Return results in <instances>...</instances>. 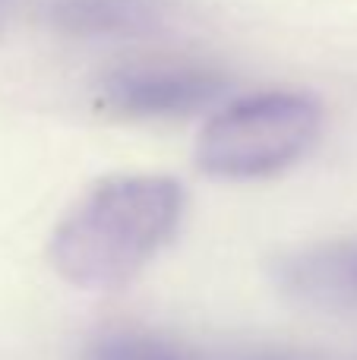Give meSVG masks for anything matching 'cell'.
I'll use <instances>...</instances> for the list:
<instances>
[{"label":"cell","mask_w":357,"mask_h":360,"mask_svg":"<svg viewBox=\"0 0 357 360\" xmlns=\"http://www.w3.org/2000/svg\"><path fill=\"white\" fill-rule=\"evenodd\" d=\"M10 6H13V0H0V22L6 19V13H10Z\"/></svg>","instance_id":"7"},{"label":"cell","mask_w":357,"mask_h":360,"mask_svg":"<svg viewBox=\"0 0 357 360\" xmlns=\"http://www.w3.org/2000/svg\"><path fill=\"white\" fill-rule=\"evenodd\" d=\"M171 0H48L44 19L73 41H126L155 32Z\"/></svg>","instance_id":"5"},{"label":"cell","mask_w":357,"mask_h":360,"mask_svg":"<svg viewBox=\"0 0 357 360\" xmlns=\"http://www.w3.org/2000/svg\"><path fill=\"white\" fill-rule=\"evenodd\" d=\"M183 186L164 174L95 184L54 228L51 262L76 288L111 291L136 278L177 234Z\"/></svg>","instance_id":"1"},{"label":"cell","mask_w":357,"mask_h":360,"mask_svg":"<svg viewBox=\"0 0 357 360\" xmlns=\"http://www.w3.org/2000/svg\"><path fill=\"white\" fill-rule=\"evenodd\" d=\"M231 79L202 57L155 54L108 70L98 82V108L117 120H187L221 101Z\"/></svg>","instance_id":"3"},{"label":"cell","mask_w":357,"mask_h":360,"mask_svg":"<svg viewBox=\"0 0 357 360\" xmlns=\"http://www.w3.org/2000/svg\"><path fill=\"white\" fill-rule=\"evenodd\" d=\"M86 360H206L174 338L155 335L143 329H114L101 332L89 345Z\"/></svg>","instance_id":"6"},{"label":"cell","mask_w":357,"mask_h":360,"mask_svg":"<svg viewBox=\"0 0 357 360\" xmlns=\"http://www.w3.org/2000/svg\"><path fill=\"white\" fill-rule=\"evenodd\" d=\"M278 291L294 304L320 313L357 310V237L304 243L272 266Z\"/></svg>","instance_id":"4"},{"label":"cell","mask_w":357,"mask_h":360,"mask_svg":"<svg viewBox=\"0 0 357 360\" xmlns=\"http://www.w3.org/2000/svg\"><path fill=\"white\" fill-rule=\"evenodd\" d=\"M323 133V105L310 92L269 89L228 101L196 139V165L219 180H263L294 168Z\"/></svg>","instance_id":"2"}]
</instances>
